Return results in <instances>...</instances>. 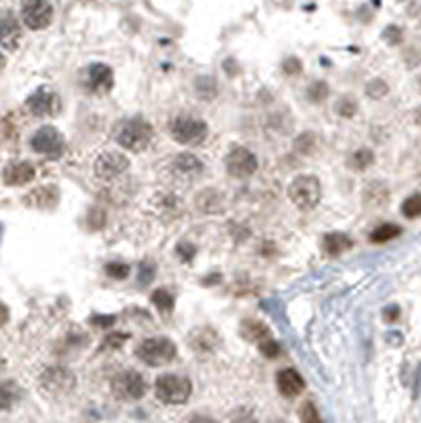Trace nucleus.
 <instances>
[{
	"instance_id": "obj_1",
	"label": "nucleus",
	"mask_w": 421,
	"mask_h": 423,
	"mask_svg": "<svg viewBox=\"0 0 421 423\" xmlns=\"http://www.w3.org/2000/svg\"><path fill=\"white\" fill-rule=\"evenodd\" d=\"M115 140L132 153H142L153 140V130L144 119H130L123 121L115 130Z\"/></svg>"
},
{
	"instance_id": "obj_2",
	"label": "nucleus",
	"mask_w": 421,
	"mask_h": 423,
	"mask_svg": "<svg viewBox=\"0 0 421 423\" xmlns=\"http://www.w3.org/2000/svg\"><path fill=\"white\" fill-rule=\"evenodd\" d=\"M169 134L184 146L202 144L208 136V123L195 114H178L169 121Z\"/></svg>"
},
{
	"instance_id": "obj_3",
	"label": "nucleus",
	"mask_w": 421,
	"mask_h": 423,
	"mask_svg": "<svg viewBox=\"0 0 421 423\" xmlns=\"http://www.w3.org/2000/svg\"><path fill=\"white\" fill-rule=\"evenodd\" d=\"M193 385L184 375H161L155 381V394L163 404H184L191 398Z\"/></svg>"
},
{
	"instance_id": "obj_4",
	"label": "nucleus",
	"mask_w": 421,
	"mask_h": 423,
	"mask_svg": "<svg viewBox=\"0 0 421 423\" xmlns=\"http://www.w3.org/2000/svg\"><path fill=\"white\" fill-rule=\"evenodd\" d=\"M288 197L299 210H313L322 199V184L315 176H296L288 186Z\"/></svg>"
},
{
	"instance_id": "obj_5",
	"label": "nucleus",
	"mask_w": 421,
	"mask_h": 423,
	"mask_svg": "<svg viewBox=\"0 0 421 423\" xmlns=\"http://www.w3.org/2000/svg\"><path fill=\"white\" fill-rule=\"evenodd\" d=\"M136 354L148 366H165L176 358V345L165 337H153L142 341Z\"/></svg>"
},
{
	"instance_id": "obj_6",
	"label": "nucleus",
	"mask_w": 421,
	"mask_h": 423,
	"mask_svg": "<svg viewBox=\"0 0 421 423\" xmlns=\"http://www.w3.org/2000/svg\"><path fill=\"white\" fill-rule=\"evenodd\" d=\"M30 146H32V151L38 153L40 157L60 159L64 155L66 142H64V136L60 130H56L53 125H43L34 132Z\"/></svg>"
},
{
	"instance_id": "obj_7",
	"label": "nucleus",
	"mask_w": 421,
	"mask_h": 423,
	"mask_svg": "<svg viewBox=\"0 0 421 423\" xmlns=\"http://www.w3.org/2000/svg\"><path fill=\"white\" fill-rule=\"evenodd\" d=\"M77 385L74 372L66 366H51L40 375V387L49 396H66Z\"/></svg>"
},
{
	"instance_id": "obj_8",
	"label": "nucleus",
	"mask_w": 421,
	"mask_h": 423,
	"mask_svg": "<svg viewBox=\"0 0 421 423\" xmlns=\"http://www.w3.org/2000/svg\"><path fill=\"white\" fill-rule=\"evenodd\" d=\"M112 391L119 400H140L146 391V383L140 372L123 370L112 379Z\"/></svg>"
},
{
	"instance_id": "obj_9",
	"label": "nucleus",
	"mask_w": 421,
	"mask_h": 423,
	"mask_svg": "<svg viewBox=\"0 0 421 423\" xmlns=\"http://www.w3.org/2000/svg\"><path fill=\"white\" fill-rule=\"evenodd\" d=\"M130 167V159L119 151H106L93 163V171L100 180H115Z\"/></svg>"
},
{
	"instance_id": "obj_10",
	"label": "nucleus",
	"mask_w": 421,
	"mask_h": 423,
	"mask_svg": "<svg viewBox=\"0 0 421 423\" xmlns=\"http://www.w3.org/2000/svg\"><path fill=\"white\" fill-rule=\"evenodd\" d=\"M225 165L233 178H250L258 169V159L252 151H248L243 146H237L227 155Z\"/></svg>"
},
{
	"instance_id": "obj_11",
	"label": "nucleus",
	"mask_w": 421,
	"mask_h": 423,
	"mask_svg": "<svg viewBox=\"0 0 421 423\" xmlns=\"http://www.w3.org/2000/svg\"><path fill=\"white\" fill-rule=\"evenodd\" d=\"M26 108L34 117H53L60 110V95L49 87H38L26 99Z\"/></svg>"
},
{
	"instance_id": "obj_12",
	"label": "nucleus",
	"mask_w": 421,
	"mask_h": 423,
	"mask_svg": "<svg viewBox=\"0 0 421 423\" xmlns=\"http://www.w3.org/2000/svg\"><path fill=\"white\" fill-rule=\"evenodd\" d=\"M21 19L30 30H43L53 19V7L43 0H32L21 7Z\"/></svg>"
},
{
	"instance_id": "obj_13",
	"label": "nucleus",
	"mask_w": 421,
	"mask_h": 423,
	"mask_svg": "<svg viewBox=\"0 0 421 423\" xmlns=\"http://www.w3.org/2000/svg\"><path fill=\"white\" fill-rule=\"evenodd\" d=\"M87 89L93 93H108L115 85V74L106 64H91L87 68Z\"/></svg>"
},
{
	"instance_id": "obj_14",
	"label": "nucleus",
	"mask_w": 421,
	"mask_h": 423,
	"mask_svg": "<svg viewBox=\"0 0 421 423\" xmlns=\"http://www.w3.org/2000/svg\"><path fill=\"white\" fill-rule=\"evenodd\" d=\"M36 176V169L32 163L28 161H15V163H9L3 171V178H5V184L9 186H23L32 182Z\"/></svg>"
},
{
	"instance_id": "obj_15",
	"label": "nucleus",
	"mask_w": 421,
	"mask_h": 423,
	"mask_svg": "<svg viewBox=\"0 0 421 423\" xmlns=\"http://www.w3.org/2000/svg\"><path fill=\"white\" fill-rule=\"evenodd\" d=\"M21 43V28L19 21L13 15H0V47H5L7 51H15Z\"/></svg>"
},
{
	"instance_id": "obj_16",
	"label": "nucleus",
	"mask_w": 421,
	"mask_h": 423,
	"mask_svg": "<svg viewBox=\"0 0 421 423\" xmlns=\"http://www.w3.org/2000/svg\"><path fill=\"white\" fill-rule=\"evenodd\" d=\"M278 387H280L282 396L294 398L305 389V381L294 368H284V370L278 372Z\"/></svg>"
},
{
	"instance_id": "obj_17",
	"label": "nucleus",
	"mask_w": 421,
	"mask_h": 423,
	"mask_svg": "<svg viewBox=\"0 0 421 423\" xmlns=\"http://www.w3.org/2000/svg\"><path fill=\"white\" fill-rule=\"evenodd\" d=\"M202 169H204V163L191 153L178 155L174 159V163H171V171H174L176 176H180V178H195V176H200Z\"/></svg>"
},
{
	"instance_id": "obj_18",
	"label": "nucleus",
	"mask_w": 421,
	"mask_h": 423,
	"mask_svg": "<svg viewBox=\"0 0 421 423\" xmlns=\"http://www.w3.org/2000/svg\"><path fill=\"white\" fill-rule=\"evenodd\" d=\"M241 335L248 339V341H252L256 345L269 341V339H274V335H271V330L263 324V322L258 319H245L243 324H241Z\"/></svg>"
},
{
	"instance_id": "obj_19",
	"label": "nucleus",
	"mask_w": 421,
	"mask_h": 423,
	"mask_svg": "<svg viewBox=\"0 0 421 423\" xmlns=\"http://www.w3.org/2000/svg\"><path fill=\"white\" fill-rule=\"evenodd\" d=\"M352 239L348 235H343V233H328L324 237V250L330 254V256H339L343 252H348L350 247H352Z\"/></svg>"
},
{
	"instance_id": "obj_20",
	"label": "nucleus",
	"mask_w": 421,
	"mask_h": 423,
	"mask_svg": "<svg viewBox=\"0 0 421 423\" xmlns=\"http://www.w3.org/2000/svg\"><path fill=\"white\" fill-rule=\"evenodd\" d=\"M19 398H21V387L15 381H3L0 383V411L13 409Z\"/></svg>"
},
{
	"instance_id": "obj_21",
	"label": "nucleus",
	"mask_w": 421,
	"mask_h": 423,
	"mask_svg": "<svg viewBox=\"0 0 421 423\" xmlns=\"http://www.w3.org/2000/svg\"><path fill=\"white\" fill-rule=\"evenodd\" d=\"M402 233V229L398 225H392V222H383L377 229L370 231V241L373 243H385V241H392Z\"/></svg>"
},
{
	"instance_id": "obj_22",
	"label": "nucleus",
	"mask_w": 421,
	"mask_h": 423,
	"mask_svg": "<svg viewBox=\"0 0 421 423\" xmlns=\"http://www.w3.org/2000/svg\"><path fill=\"white\" fill-rule=\"evenodd\" d=\"M151 301L159 311H169L171 307H174V296H171V292L167 288H157L151 296Z\"/></svg>"
},
{
	"instance_id": "obj_23",
	"label": "nucleus",
	"mask_w": 421,
	"mask_h": 423,
	"mask_svg": "<svg viewBox=\"0 0 421 423\" xmlns=\"http://www.w3.org/2000/svg\"><path fill=\"white\" fill-rule=\"evenodd\" d=\"M216 191H204L200 197H197V208H200L202 212H218L222 208V199H218V202H214V197Z\"/></svg>"
},
{
	"instance_id": "obj_24",
	"label": "nucleus",
	"mask_w": 421,
	"mask_h": 423,
	"mask_svg": "<svg viewBox=\"0 0 421 423\" xmlns=\"http://www.w3.org/2000/svg\"><path fill=\"white\" fill-rule=\"evenodd\" d=\"M375 161V157H373V153L368 151V148H360V151H356L354 155H352V159H350V165L354 167V169H358V171H362V169H366L370 163Z\"/></svg>"
},
{
	"instance_id": "obj_25",
	"label": "nucleus",
	"mask_w": 421,
	"mask_h": 423,
	"mask_svg": "<svg viewBox=\"0 0 421 423\" xmlns=\"http://www.w3.org/2000/svg\"><path fill=\"white\" fill-rule=\"evenodd\" d=\"M197 93H200L204 99H212L216 95V81L212 77H200L195 85Z\"/></svg>"
},
{
	"instance_id": "obj_26",
	"label": "nucleus",
	"mask_w": 421,
	"mask_h": 423,
	"mask_svg": "<svg viewBox=\"0 0 421 423\" xmlns=\"http://www.w3.org/2000/svg\"><path fill=\"white\" fill-rule=\"evenodd\" d=\"M402 214L407 218H417L421 216V195H411L409 199H405V204H402Z\"/></svg>"
},
{
	"instance_id": "obj_27",
	"label": "nucleus",
	"mask_w": 421,
	"mask_h": 423,
	"mask_svg": "<svg viewBox=\"0 0 421 423\" xmlns=\"http://www.w3.org/2000/svg\"><path fill=\"white\" fill-rule=\"evenodd\" d=\"M307 95H309L311 102L320 104L322 99H326V97H328V85H326V83H322V81H317V83H313V85L309 87Z\"/></svg>"
},
{
	"instance_id": "obj_28",
	"label": "nucleus",
	"mask_w": 421,
	"mask_h": 423,
	"mask_svg": "<svg viewBox=\"0 0 421 423\" xmlns=\"http://www.w3.org/2000/svg\"><path fill=\"white\" fill-rule=\"evenodd\" d=\"M106 273L115 280H125L130 276V265L125 263H108L106 265Z\"/></svg>"
},
{
	"instance_id": "obj_29",
	"label": "nucleus",
	"mask_w": 421,
	"mask_h": 423,
	"mask_svg": "<svg viewBox=\"0 0 421 423\" xmlns=\"http://www.w3.org/2000/svg\"><path fill=\"white\" fill-rule=\"evenodd\" d=\"M301 423H322V417L313 402H305L301 407Z\"/></svg>"
},
{
	"instance_id": "obj_30",
	"label": "nucleus",
	"mask_w": 421,
	"mask_h": 423,
	"mask_svg": "<svg viewBox=\"0 0 421 423\" xmlns=\"http://www.w3.org/2000/svg\"><path fill=\"white\" fill-rule=\"evenodd\" d=\"M337 112H339L343 119H352V117H354V112H356V102H354L352 97H345V99H341L339 106H337Z\"/></svg>"
},
{
	"instance_id": "obj_31",
	"label": "nucleus",
	"mask_w": 421,
	"mask_h": 423,
	"mask_svg": "<svg viewBox=\"0 0 421 423\" xmlns=\"http://www.w3.org/2000/svg\"><path fill=\"white\" fill-rule=\"evenodd\" d=\"M258 350H261L263 356H267V358H278V356H280V345H278L276 339H269V341L261 343Z\"/></svg>"
},
{
	"instance_id": "obj_32",
	"label": "nucleus",
	"mask_w": 421,
	"mask_h": 423,
	"mask_svg": "<svg viewBox=\"0 0 421 423\" xmlns=\"http://www.w3.org/2000/svg\"><path fill=\"white\" fill-rule=\"evenodd\" d=\"M125 339H128V335H123V333H112V335H108L106 337V341H104V350H117V347H121L123 343H125Z\"/></svg>"
},
{
	"instance_id": "obj_33",
	"label": "nucleus",
	"mask_w": 421,
	"mask_h": 423,
	"mask_svg": "<svg viewBox=\"0 0 421 423\" xmlns=\"http://www.w3.org/2000/svg\"><path fill=\"white\" fill-rule=\"evenodd\" d=\"M366 91H368L370 97H381V95L387 93V85H385L383 81H370L368 87H366Z\"/></svg>"
},
{
	"instance_id": "obj_34",
	"label": "nucleus",
	"mask_w": 421,
	"mask_h": 423,
	"mask_svg": "<svg viewBox=\"0 0 421 423\" xmlns=\"http://www.w3.org/2000/svg\"><path fill=\"white\" fill-rule=\"evenodd\" d=\"M178 254H180V258H182L184 263L193 261V256H195V245H191L189 241H182V243L178 245Z\"/></svg>"
},
{
	"instance_id": "obj_35",
	"label": "nucleus",
	"mask_w": 421,
	"mask_h": 423,
	"mask_svg": "<svg viewBox=\"0 0 421 423\" xmlns=\"http://www.w3.org/2000/svg\"><path fill=\"white\" fill-rule=\"evenodd\" d=\"M301 62L299 60H296V58H288L286 62H284V72L286 74H299L301 72Z\"/></svg>"
},
{
	"instance_id": "obj_36",
	"label": "nucleus",
	"mask_w": 421,
	"mask_h": 423,
	"mask_svg": "<svg viewBox=\"0 0 421 423\" xmlns=\"http://www.w3.org/2000/svg\"><path fill=\"white\" fill-rule=\"evenodd\" d=\"M7 322H9V309L5 303H0V326H5Z\"/></svg>"
},
{
	"instance_id": "obj_37",
	"label": "nucleus",
	"mask_w": 421,
	"mask_h": 423,
	"mask_svg": "<svg viewBox=\"0 0 421 423\" xmlns=\"http://www.w3.org/2000/svg\"><path fill=\"white\" fill-rule=\"evenodd\" d=\"M93 322L97 326H110L115 322V315H108V317H93Z\"/></svg>"
},
{
	"instance_id": "obj_38",
	"label": "nucleus",
	"mask_w": 421,
	"mask_h": 423,
	"mask_svg": "<svg viewBox=\"0 0 421 423\" xmlns=\"http://www.w3.org/2000/svg\"><path fill=\"white\" fill-rule=\"evenodd\" d=\"M383 315H385V319H387V322H394L396 317H398V307H387Z\"/></svg>"
},
{
	"instance_id": "obj_39",
	"label": "nucleus",
	"mask_w": 421,
	"mask_h": 423,
	"mask_svg": "<svg viewBox=\"0 0 421 423\" xmlns=\"http://www.w3.org/2000/svg\"><path fill=\"white\" fill-rule=\"evenodd\" d=\"M189 423H216V421L210 419V417H204V415H197V417H193Z\"/></svg>"
},
{
	"instance_id": "obj_40",
	"label": "nucleus",
	"mask_w": 421,
	"mask_h": 423,
	"mask_svg": "<svg viewBox=\"0 0 421 423\" xmlns=\"http://www.w3.org/2000/svg\"><path fill=\"white\" fill-rule=\"evenodd\" d=\"M3 66H5V56L0 53V70H3Z\"/></svg>"
}]
</instances>
